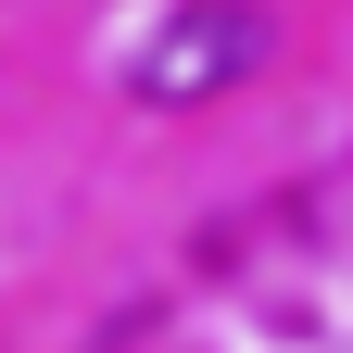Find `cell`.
I'll list each match as a JSON object with an SVG mask.
<instances>
[{
  "label": "cell",
  "instance_id": "1",
  "mask_svg": "<svg viewBox=\"0 0 353 353\" xmlns=\"http://www.w3.org/2000/svg\"><path fill=\"white\" fill-rule=\"evenodd\" d=\"M265 0H176V13L139 38V63H126V88H139L152 114H190V101H228V88L265 63Z\"/></svg>",
  "mask_w": 353,
  "mask_h": 353
}]
</instances>
